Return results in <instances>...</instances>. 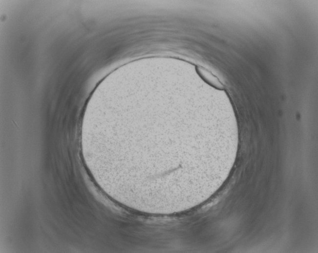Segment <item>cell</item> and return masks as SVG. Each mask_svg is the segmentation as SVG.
<instances>
[{
	"mask_svg": "<svg viewBox=\"0 0 318 253\" xmlns=\"http://www.w3.org/2000/svg\"><path fill=\"white\" fill-rule=\"evenodd\" d=\"M196 72L201 78L212 87L220 90L224 89V85L219 78L204 67L197 66Z\"/></svg>",
	"mask_w": 318,
	"mask_h": 253,
	"instance_id": "1",
	"label": "cell"
}]
</instances>
